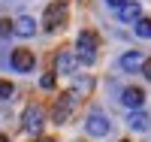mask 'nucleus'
<instances>
[{
	"mask_svg": "<svg viewBox=\"0 0 151 142\" xmlns=\"http://www.w3.org/2000/svg\"><path fill=\"white\" fill-rule=\"evenodd\" d=\"M76 45H79L76 55H79L82 63H94V61H97V33H94V30H82Z\"/></svg>",
	"mask_w": 151,
	"mask_h": 142,
	"instance_id": "nucleus-1",
	"label": "nucleus"
},
{
	"mask_svg": "<svg viewBox=\"0 0 151 142\" xmlns=\"http://www.w3.org/2000/svg\"><path fill=\"white\" fill-rule=\"evenodd\" d=\"M45 30L48 33H55L58 27H64V24H67V3H64V0H58V3H52V6H48L45 9Z\"/></svg>",
	"mask_w": 151,
	"mask_h": 142,
	"instance_id": "nucleus-2",
	"label": "nucleus"
},
{
	"mask_svg": "<svg viewBox=\"0 0 151 142\" xmlns=\"http://www.w3.org/2000/svg\"><path fill=\"white\" fill-rule=\"evenodd\" d=\"M85 130L91 133V136H106L109 130H112V124H109V118L100 109H94L91 115H88V121H85Z\"/></svg>",
	"mask_w": 151,
	"mask_h": 142,
	"instance_id": "nucleus-3",
	"label": "nucleus"
},
{
	"mask_svg": "<svg viewBox=\"0 0 151 142\" xmlns=\"http://www.w3.org/2000/svg\"><path fill=\"white\" fill-rule=\"evenodd\" d=\"M73 91H67V94H60L58 100H55V109H52V118L58 121V124H64L67 118H70V109H73Z\"/></svg>",
	"mask_w": 151,
	"mask_h": 142,
	"instance_id": "nucleus-4",
	"label": "nucleus"
},
{
	"mask_svg": "<svg viewBox=\"0 0 151 142\" xmlns=\"http://www.w3.org/2000/svg\"><path fill=\"white\" fill-rule=\"evenodd\" d=\"M33 63H36V58H33L30 48H15L12 51V67H15L18 73H30Z\"/></svg>",
	"mask_w": 151,
	"mask_h": 142,
	"instance_id": "nucleus-5",
	"label": "nucleus"
},
{
	"mask_svg": "<svg viewBox=\"0 0 151 142\" xmlns=\"http://www.w3.org/2000/svg\"><path fill=\"white\" fill-rule=\"evenodd\" d=\"M24 130L33 133V136L42 130V109L40 106H27L24 109Z\"/></svg>",
	"mask_w": 151,
	"mask_h": 142,
	"instance_id": "nucleus-6",
	"label": "nucleus"
},
{
	"mask_svg": "<svg viewBox=\"0 0 151 142\" xmlns=\"http://www.w3.org/2000/svg\"><path fill=\"white\" fill-rule=\"evenodd\" d=\"M76 63H79V55H70V51H60L55 58V73H76Z\"/></svg>",
	"mask_w": 151,
	"mask_h": 142,
	"instance_id": "nucleus-7",
	"label": "nucleus"
},
{
	"mask_svg": "<svg viewBox=\"0 0 151 142\" xmlns=\"http://www.w3.org/2000/svg\"><path fill=\"white\" fill-rule=\"evenodd\" d=\"M121 103H124L127 109H139L142 103H145V91H142V88H124Z\"/></svg>",
	"mask_w": 151,
	"mask_h": 142,
	"instance_id": "nucleus-8",
	"label": "nucleus"
},
{
	"mask_svg": "<svg viewBox=\"0 0 151 142\" xmlns=\"http://www.w3.org/2000/svg\"><path fill=\"white\" fill-rule=\"evenodd\" d=\"M33 30H36V21H33L30 15L15 18V33H18V36H33Z\"/></svg>",
	"mask_w": 151,
	"mask_h": 142,
	"instance_id": "nucleus-9",
	"label": "nucleus"
},
{
	"mask_svg": "<svg viewBox=\"0 0 151 142\" xmlns=\"http://www.w3.org/2000/svg\"><path fill=\"white\" fill-rule=\"evenodd\" d=\"M118 12H121V21H133V24H136V21L142 18V6H139V3H127V6L118 9Z\"/></svg>",
	"mask_w": 151,
	"mask_h": 142,
	"instance_id": "nucleus-10",
	"label": "nucleus"
},
{
	"mask_svg": "<svg viewBox=\"0 0 151 142\" xmlns=\"http://www.w3.org/2000/svg\"><path fill=\"white\" fill-rule=\"evenodd\" d=\"M127 124L133 127V130H148V124H151V118H148L145 112H139V109H133V112H130V121H127Z\"/></svg>",
	"mask_w": 151,
	"mask_h": 142,
	"instance_id": "nucleus-11",
	"label": "nucleus"
},
{
	"mask_svg": "<svg viewBox=\"0 0 151 142\" xmlns=\"http://www.w3.org/2000/svg\"><path fill=\"white\" fill-rule=\"evenodd\" d=\"M139 63H145L139 51H127V55L121 58V67H124V70H136V67H139Z\"/></svg>",
	"mask_w": 151,
	"mask_h": 142,
	"instance_id": "nucleus-12",
	"label": "nucleus"
},
{
	"mask_svg": "<svg viewBox=\"0 0 151 142\" xmlns=\"http://www.w3.org/2000/svg\"><path fill=\"white\" fill-rule=\"evenodd\" d=\"M136 33H139L142 40H151V18H139L136 21Z\"/></svg>",
	"mask_w": 151,
	"mask_h": 142,
	"instance_id": "nucleus-13",
	"label": "nucleus"
},
{
	"mask_svg": "<svg viewBox=\"0 0 151 142\" xmlns=\"http://www.w3.org/2000/svg\"><path fill=\"white\" fill-rule=\"evenodd\" d=\"M12 33H15V21L0 18V36H12Z\"/></svg>",
	"mask_w": 151,
	"mask_h": 142,
	"instance_id": "nucleus-14",
	"label": "nucleus"
},
{
	"mask_svg": "<svg viewBox=\"0 0 151 142\" xmlns=\"http://www.w3.org/2000/svg\"><path fill=\"white\" fill-rule=\"evenodd\" d=\"M12 94H15V88H12V82H6V79H0V100H9Z\"/></svg>",
	"mask_w": 151,
	"mask_h": 142,
	"instance_id": "nucleus-15",
	"label": "nucleus"
},
{
	"mask_svg": "<svg viewBox=\"0 0 151 142\" xmlns=\"http://www.w3.org/2000/svg\"><path fill=\"white\" fill-rule=\"evenodd\" d=\"M55 82H58V79H55V73H45L42 79H40V85L45 88V91H52V88H55Z\"/></svg>",
	"mask_w": 151,
	"mask_h": 142,
	"instance_id": "nucleus-16",
	"label": "nucleus"
},
{
	"mask_svg": "<svg viewBox=\"0 0 151 142\" xmlns=\"http://www.w3.org/2000/svg\"><path fill=\"white\" fill-rule=\"evenodd\" d=\"M106 3H109L112 9H124V6H127V0H106Z\"/></svg>",
	"mask_w": 151,
	"mask_h": 142,
	"instance_id": "nucleus-17",
	"label": "nucleus"
},
{
	"mask_svg": "<svg viewBox=\"0 0 151 142\" xmlns=\"http://www.w3.org/2000/svg\"><path fill=\"white\" fill-rule=\"evenodd\" d=\"M142 73H145V79H151V58L142 63Z\"/></svg>",
	"mask_w": 151,
	"mask_h": 142,
	"instance_id": "nucleus-18",
	"label": "nucleus"
},
{
	"mask_svg": "<svg viewBox=\"0 0 151 142\" xmlns=\"http://www.w3.org/2000/svg\"><path fill=\"white\" fill-rule=\"evenodd\" d=\"M0 142H9V139H6V136H3V133H0Z\"/></svg>",
	"mask_w": 151,
	"mask_h": 142,
	"instance_id": "nucleus-19",
	"label": "nucleus"
},
{
	"mask_svg": "<svg viewBox=\"0 0 151 142\" xmlns=\"http://www.w3.org/2000/svg\"><path fill=\"white\" fill-rule=\"evenodd\" d=\"M36 142H52V139H45V136H42V139H36Z\"/></svg>",
	"mask_w": 151,
	"mask_h": 142,
	"instance_id": "nucleus-20",
	"label": "nucleus"
},
{
	"mask_svg": "<svg viewBox=\"0 0 151 142\" xmlns=\"http://www.w3.org/2000/svg\"><path fill=\"white\" fill-rule=\"evenodd\" d=\"M121 142H130V139H121Z\"/></svg>",
	"mask_w": 151,
	"mask_h": 142,
	"instance_id": "nucleus-21",
	"label": "nucleus"
}]
</instances>
